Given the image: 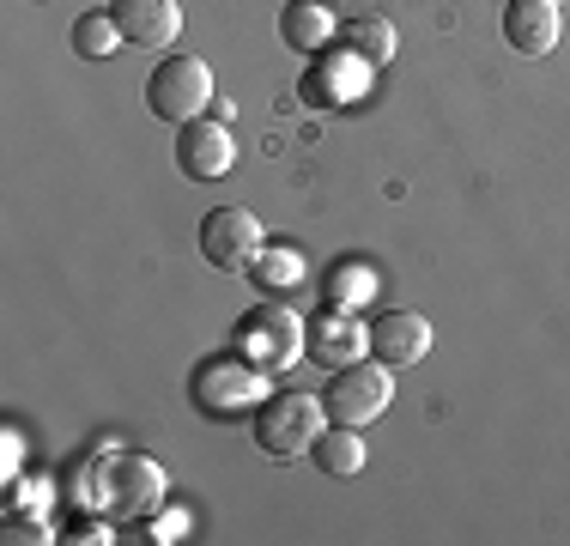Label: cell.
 Here are the masks:
<instances>
[{
    "label": "cell",
    "mask_w": 570,
    "mask_h": 546,
    "mask_svg": "<svg viewBox=\"0 0 570 546\" xmlns=\"http://www.w3.org/2000/svg\"><path fill=\"white\" fill-rule=\"evenodd\" d=\"M237 359H249L255 371H292L297 359H304V322H297L292 304H279V298H267V304H255L249 316L237 322Z\"/></svg>",
    "instance_id": "obj_1"
},
{
    "label": "cell",
    "mask_w": 570,
    "mask_h": 546,
    "mask_svg": "<svg viewBox=\"0 0 570 546\" xmlns=\"http://www.w3.org/2000/svg\"><path fill=\"white\" fill-rule=\"evenodd\" d=\"M322 426H328L322 394H267L262 413H255V443L274 461H297V456H309Z\"/></svg>",
    "instance_id": "obj_2"
},
{
    "label": "cell",
    "mask_w": 570,
    "mask_h": 546,
    "mask_svg": "<svg viewBox=\"0 0 570 546\" xmlns=\"http://www.w3.org/2000/svg\"><path fill=\"white\" fill-rule=\"evenodd\" d=\"M146 104H153L158 121H195L207 116L213 104V67L200 61V55H165V61L153 67V79H146Z\"/></svg>",
    "instance_id": "obj_3"
},
{
    "label": "cell",
    "mask_w": 570,
    "mask_h": 546,
    "mask_svg": "<svg viewBox=\"0 0 570 546\" xmlns=\"http://www.w3.org/2000/svg\"><path fill=\"white\" fill-rule=\"evenodd\" d=\"M389 401H395V377H389L383 359H352L341 371L328 377V394H322V407H328L334 426H371L376 413H389Z\"/></svg>",
    "instance_id": "obj_4"
},
{
    "label": "cell",
    "mask_w": 570,
    "mask_h": 546,
    "mask_svg": "<svg viewBox=\"0 0 570 546\" xmlns=\"http://www.w3.org/2000/svg\"><path fill=\"white\" fill-rule=\"evenodd\" d=\"M200 255L225 273H243L262 255V218L249 207H213L200 218Z\"/></svg>",
    "instance_id": "obj_5"
},
{
    "label": "cell",
    "mask_w": 570,
    "mask_h": 546,
    "mask_svg": "<svg viewBox=\"0 0 570 546\" xmlns=\"http://www.w3.org/2000/svg\"><path fill=\"white\" fill-rule=\"evenodd\" d=\"M237 164V140H230V121L219 116H195L176 128V170L195 176V183H219Z\"/></svg>",
    "instance_id": "obj_6"
},
{
    "label": "cell",
    "mask_w": 570,
    "mask_h": 546,
    "mask_svg": "<svg viewBox=\"0 0 570 546\" xmlns=\"http://www.w3.org/2000/svg\"><path fill=\"white\" fill-rule=\"evenodd\" d=\"M564 31L559 0H504V43L515 55H552Z\"/></svg>",
    "instance_id": "obj_7"
},
{
    "label": "cell",
    "mask_w": 570,
    "mask_h": 546,
    "mask_svg": "<svg viewBox=\"0 0 570 546\" xmlns=\"http://www.w3.org/2000/svg\"><path fill=\"white\" fill-rule=\"evenodd\" d=\"M371 352L389 364V371L419 364L431 352V322L419 316V310H383V316L371 322Z\"/></svg>",
    "instance_id": "obj_8"
},
{
    "label": "cell",
    "mask_w": 570,
    "mask_h": 546,
    "mask_svg": "<svg viewBox=\"0 0 570 546\" xmlns=\"http://www.w3.org/2000/svg\"><path fill=\"white\" fill-rule=\"evenodd\" d=\"M110 12L134 49H170L183 37V7L176 0H116Z\"/></svg>",
    "instance_id": "obj_9"
},
{
    "label": "cell",
    "mask_w": 570,
    "mask_h": 546,
    "mask_svg": "<svg viewBox=\"0 0 570 546\" xmlns=\"http://www.w3.org/2000/svg\"><path fill=\"white\" fill-rule=\"evenodd\" d=\"M110 486H116L110 498H116L121 516H146V510L165 504V468L146 461V456H116L110 461Z\"/></svg>",
    "instance_id": "obj_10"
},
{
    "label": "cell",
    "mask_w": 570,
    "mask_h": 546,
    "mask_svg": "<svg viewBox=\"0 0 570 546\" xmlns=\"http://www.w3.org/2000/svg\"><path fill=\"white\" fill-rule=\"evenodd\" d=\"M334 31H341V19H334V0H285L279 12V43L297 49V55H322L334 43Z\"/></svg>",
    "instance_id": "obj_11"
},
{
    "label": "cell",
    "mask_w": 570,
    "mask_h": 546,
    "mask_svg": "<svg viewBox=\"0 0 570 546\" xmlns=\"http://www.w3.org/2000/svg\"><path fill=\"white\" fill-rule=\"evenodd\" d=\"M309 352H316L322 364H334V371H341V364H352V359H364V352H371V328L352 316V310H328V316L309 328Z\"/></svg>",
    "instance_id": "obj_12"
},
{
    "label": "cell",
    "mask_w": 570,
    "mask_h": 546,
    "mask_svg": "<svg viewBox=\"0 0 570 546\" xmlns=\"http://www.w3.org/2000/svg\"><path fill=\"white\" fill-rule=\"evenodd\" d=\"M262 394V371H255L249 359L243 364H207L200 371V401L213 407V413H225V407H243Z\"/></svg>",
    "instance_id": "obj_13"
},
{
    "label": "cell",
    "mask_w": 570,
    "mask_h": 546,
    "mask_svg": "<svg viewBox=\"0 0 570 546\" xmlns=\"http://www.w3.org/2000/svg\"><path fill=\"white\" fill-rule=\"evenodd\" d=\"M309 461H316L328 480H352V474H364V437H358V426H322V437L309 443Z\"/></svg>",
    "instance_id": "obj_14"
},
{
    "label": "cell",
    "mask_w": 570,
    "mask_h": 546,
    "mask_svg": "<svg viewBox=\"0 0 570 546\" xmlns=\"http://www.w3.org/2000/svg\"><path fill=\"white\" fill-rule=\"evenodd\" d=\"M341 37H346L352 61H364V67H389V61L401 55V37H395V25H389V19H376V12H364V19H352Z\"/></svg>",
    "instance_id": "obj_15"
},
{
    "label": "cell",
    "mask_w": 570,
    "mask_h": 546,
    "mask_svg": "<svg viewBox=\"0 0 570 546\" xmlns=\"http://www.w3.org/2000/svg\"><path fill=\"white\" fill-rule=\"evenodd\" d=\"M128 37H121L116 12H79L73 19V55H91V61H104V55H116Z\"/></svg>",
    "instance_id": "obj_16"
},
{
    "label": "cell",
    "mask_w": 570,
    "mask_h": 546,
    "mask_svg": "<svg viewBox=\"0 0 570 546\" xmlns=\"http://www.w3.org/2000/svg\"><path fill=\"white\" fill-rule=\"evenodd\" d=\"M255 280L267 285V292H274V285H292L297 273H304V255H292V250H274V255H255Z\"/></svg>",
    "instance_id": "obj_17"
},
{
    "label": "cell",
    "mask_w": 570,
    "mask_h": 546,
    "mask_svg": "<svg viewBox=\"0 0 570 546\" xmlns=\"http://www.w3.org/2000/svg\"><path fill=\"white\" fill-rule=\"evenodd\" d=\"M188 535V516H165V523H158V535L153 540H183Z\"/></svg>",
    "instance_id": "obj_18"
}]
</instances>
